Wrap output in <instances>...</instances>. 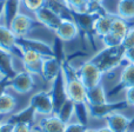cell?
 Returning <instances> with one entry per match:
<instances>
[{
    "mask_svg": "<svg viewBox=\"0 0 134 132\" xmlns=\"http://www.w3.org/2000/svg\"><path fill=\"white\" fill-rule=\"evenodd\" d=\"M133 26L128 23V20H125V19L120 18V17H118L115 14V17H114V19H113V23H112L111 32L113 33V34L120 37L121 39H124L125 35L127 34V32Z\"/></svg>",
    "mask_w": 134,
    "mask_h": 132,
    "instance_id": "cell-23",
    "label": "cell"
},
{
    "mask_svg": "<svg viewBox=\"0 0 134 132\" xmlns=\"http://www.w3.org/2000/svg\"><path fill=\"white\" fill-rule=\"evenodd\" d=\"M57 114H58L59 118H60L64 123H66V124L69 123L72 117L75 114V104H74L72 100L67 99L66 102L61 105L60 109L58 110Z\"/></svg>",
    "mask_w": 134,
    "mask_h": 132,
    "instance_id": "cell-25",
    "label": "cell"
},
{
    "mask_svg": "<svg viewBox=\"0 0 134 132\" xmlns=\"http://www.w3.org/2000/svg\"><path fill=\"white\" fill-rule=\"evenodd\" d=\"M28 105H31L33 107L37 116L46 117V116H49V114L55 113L54 112L53 100H52V97L48 91L41 90V91L35 92L30 98Z\"/></svg>",
    "mask_w": 134,
    "mask_h": 132,
    "instance_id": "cell-5",
    "label": "cell"
},
{
    "mask_svg": "<svg viewBox=\"0 0 134 132\" xmlns=\"http://www.w3.org/2000/svg\"><path fill=\"white\" fill-rule=\"evenodd\" d=\"M13 57L12 54L7 53V52L0 50V71L4 76L12 78L16 74V68L14 66V61H13Z\"/></svg>",
    "mask_w": 134,
    "mask_h": 132,
    "instance_id": "cell-21",
    "label": "cell"
},
{
    "mask_svg": "<svg viewBox=\"0 0 134 132\" xmlns=\"http://www.w3.org/2000/svg\"><path fill=\"white\" fill-rule=\"evenodd\" d=\"M19 54L20 59L23 61L24 70L27 71L28 73L33 76H40L41 77V67H42V60L45 57L35 51L25 49H19Z\"/></svg>",
    "mask_w": 134,
    "mask_h": 132,
    "instance_id": "cell-6",
    "label": "cell"
},
{
    "mask_svg": "<svg viewBox=\"0 0 134 132\" xmlns=\"http://www.w3.org/2000/svg\"><path fill=\"white\" fill-rule=\"evenodd\" d=\"M86 132H98V130H97V129H90V128H88L87 130H86Z\"/></svg>",
    "mask_w": 134,
    "mask_h": 132,
    "instance_id": "cell-39",
    "label": "cell"
},
{
    "mask_svg": "<svg viewBox=\"0 0 134 132\" xmlns=\"http://www.w3.org/2000/svg\"><path fill=\"white\" fill-rule=\"evenodd\" d=\"M105 0H88L90 4H95V5H102Z\"/></svg>",
    "mask_w": 134,
    "mask_h": 132,
    "instance_id": "cell-37",
    "label": "cell"
},
{
    "mask_svg": "<svg viewBox=\"0 0 134 132\" xmlns=\"http://www.w3.org/2000/svg\"><path fill=\"white\" fill-rule=\"evenodd\" d=\"M9 79H11V78H8V77H5V78L0 79V96H1L4 92H6L7 88H9L8 87Z\"/></svg>",
    "mask_w": 134,
    "mask_h": 132,
    "instance_id": "cell-34",
    "label": "cell"
},
{
    "mask_svg": "<svg viewBox=\"0 0 134 132\" xmlns=\"http://www.w3.org/2000/svg\"><path fill=\"white\" fill-rule=\"evenodd\" d=\"M49 94L53 100L54 105V112H58V110L61 107V105L67 100V93H66V86H65V78H64L63 71L60 72L58 77L51 83V88H49Z\"/></svg>",
    "mask_w": 134,
    "mask_h": 132,
    "instance_id": "cell-11",
    "label": "cell"
},
{
    "mask_svg": "<svg viewBox=\"0 0 134 132\" xmlns=\"http://www.w3.org/2000/svg\"><path fill=\"white\" fill-rule=\"evenodd\" d=\"M8 87L19 94H27L34 88V76L25 70L16 72L15 76L9 79Z\"/></svg>",
    "mask_w": 134,
    "mask_h": 132,
    "instance_id": "cell-8",
    "label": "cell"
},
{
    "mask_svg": "<svg viewBox=\"0 0 134 132\" xmlns=\"http://www.w3.org/2000/svg\"><path fill=\"white\" fill-rule=\"evenodd\" d=\"M121 45L125 47V50L133 49L134 47V26L128 31L127 34L125 35V38L122 39V44Z\"/></svg>",
    "mask_w": 134,
    "mask_h": 132,
    "instance_id": "cell-31",
    "label": "cell"
},
{
    "mask_svg": "<svg viewBox=\"0 0 134 132\" xmlns=\"http://www.w3.org/2000/svg\"><path fill=\"white\" fill-rule=\"evenodd\" d=\"M134 86V64L127 63V65L122 68L120 74V80L112 90L107 92V97H112L114 94H118L121 91H125L126 88Z\"/></svg>",
    "mask_w": 134,
    "mask_h": 132,
    "instance_id": "cell-15",
    "label": "cell"
},
{
    "mask_svg": "<svg viewBox=\"0 0 134 132\" xmlns=\"http://www.w3.org/2000/svg\"><path fill=\"white\" fill-rule=\"evenodd\" d=\"M116 15L125 20L134 19V0H119L116 6Z\"/></svg>",
    "mask_w": 134,
    "mask_h": 132,
    "instance_id": "cell-24",
    "label": "cell"
},
{
    "mask_svg": "<svg viewBox=\"0 0 134 132\" xmlns=\"http://www.w3.org/2000/svg\"><path fill=\"white\" fill-rule=\"evenodd\" d=\"M47 0H21V2L24 4V6L31 11L32 13H34L35 11H38L39 8H41L42 6L46 5Z\"/></svg>",
    "mask_w": 134,
    "mask_h": 132,
    "instance_id": "cell-29",
    "label": "cell"
},
{
    "mask_svg": "<svg viewBox=\"0 0 134 132\" xmlns=\"http://www.w3.org/2000/svg\"><path fill=\"white\" fill-rule=\"evenodd\" d=\"M114 17H115V14L107 12V13L101 14V15H99L95 19L94 25H93L95 37H99L101 39L102 37H105L106 34H108L111 32V27H112V23H113Z\"/></svg>",
    "mask_w": 134,
    "mask_h": 132,
    "instance_id": "cell-18",
    "label": "cell"
},
{
    "mask_svg": "<svg viewBox=\"0 0 134 132\" xmlns=\"http://www.w3.org/2000/svg\"><path fill=\"white\" fill-rule=\"evenodd\" d=\"M2 11H4V0L0 1V18H1V15H2Z\"/></svg>",
    "mask_w": 134,
    "mask_h": 132,
    "instance_id": "cell-38",
    "label": "cell"
},
{
    "mask_svg": "<svg viewBox=\"0 0 134 132\" xmlns=\"http://www.w3.org/2000/svg\"><path fill=\"white\" fill-rule=\"evenodd\" d=\"M125 61L130 64H134V47L125 51Z\"/></svg>",
    "mask_w": 134,
    "mask_h": 132,
    "instance_id": "cell-35",
    "label": "cell"
},
{
    "mask_svg": "<svg viewBox=\"0 0 134 132\" xmlns=\"http://www.w3.org/2000/svg\"><path fill=\"white\" fill-rule=\"evenodd\" d=\"M75 73L86 90L101 84V79L104 77V73L99 70V67L91 60L83 63L79 68H75Z\"/></svg>",
    "mask_w": 134,
    "mask_h": 132,
    "instance_id": "cell-3",
    "label": "cell"
},
{
    "mask_svg": "<svg viewBox=\"0 0 134 132\" xmlns=\"http://www.w3.org/2000/svg\"><path fill=\"white\" fill-rule=\"evenodd\" d=\"M125 100L130 105L134 106V86L128 87L125 90Z\"/></svg>",
    "mask_w": 134,
    "mask_h": 132,
    "instance_id": "cell-33",
    "label": "cell"
},
{
    "mask_svg": "<svg viewBox=\"0 0 134 132\" xmlns=\"http://www.w3.org/2000/svg\"><path fill=\"white\" fill-rule=\"evenodd\" d=\"M101 41L105 47H115V46H120L122 44V39L120 37H118V35L113 34L112 32H109L108 34L102 37Z\"/></svg>",
    "mask_w": 134,
    "mask_h": 132,
    "instance_id": "cell-28",
    "label": "cell"
},
{
    "mask_svg": "<svg viewBox=\"0 0 134 132\" xmlns=\"http://www.w3.org/2000/svg\"><path fill=\"white\" fill-rule=\"evenodd\" d=\"M71 12H87L88 0H61Z\"/></svg>",
    "mask_w": 134,
    "mask_h": 132,
    "instance_id": "cell-26",
    "label": "cell"
},
{
    "mask_svg": "<svg viewBox=\"0 0 134 132\" xmlns=\"http://www.w3.org/2000/svg\"><path fill=\"white\" fill-rule=\"evenodd\" d=\"M131 132H134V130H133V131H131Z\"/></svg>",
    "mask_w": 134,
    "mask_h": 132,
    "instance_id": "cell-41",
    "label": "cell"
},
{
    "mask_svg": "<svg viewBox=\"0 0 134 132\" xmlns=\"http://www.w3.org/2000/svg\"><path fill=\"white\" fill-rule=\"evenodd\" d=\"M61 61L57 59L54 56L45 57L42 60L41 77L46 83L51 84L61 72Z\"/></svg>",
    "mask_w": 134,
    "mask_h": 132,
    "instance_id": "cell-16",
    "label": "cell"
},
{
    "mask_svg": "<svg viewBox=\"0 0 134 132\" xmlns=\"http://www.w3.org/2000/svg\"><path fill=\"white\" fill-rule=\"evenodd\" d=\"M75 116L78 118V122L87 125L88 118H90V112H88L87 104H75Z\"/></svg>",
    "mask_w": 134,
    "mask_h": 132,
    "instance_id": "cell-27",
    "label": "cell"
},
{
    "mask_svg": "<svg viewBox=\"0 0 134 132\" xmlns=\"http://www.w3.org/2000/svg\"><path fill=\"white\" fill-rule=\"evenodd\" d=\"M125 51L126 50L122 45L115 47H104V50L98 52L90 60L99 67L104 74H108L125 61Z\"/></svg>",
    "mask_w": 134,
    "mask_h": 132,
    "instance_id": "cell-2",
    "label": "cell"
},
{
    "mask_svg": "<svg viewBox=\"0 0 134 132\" xmlns=\"http://www.w3.org/2000/svg\"><path fill=\"white\" fill-rule=\"evenodd\" d=\"M7 120H9L13 124H30V125H35V120H37V113L33 110V107L31 105H27L26 107H24L23 110H20L19 112L12 113L7 117Z\"/></svg>",
    "mask_w": 134,
    "mask_h": 132,
    "instance_id": "cell-19",
    "label": "cell"
},
{
    "mask_svg": "<svg viewBox=\"0 0 134 132\" xmlns=\"http://www.w3.org/2000/svg\"><path fill=\"white\" fill-rule=\"evenodd\" d=\"M64 78H65V86L67 99L72 100L74 104H87L86 102V88L78 78L75 73V68L69 64L68 59H65L61 64Z\"/></svg>",
    "mask_w": 134,
    "mask_h": 132,
    "instance_id": "cell-1",
    "label": "cell"
},
{
    "mask_svg": "<svg viewBox=\"0 0 134 132\" xmlns=\"http://www.w3.org/2000/svg\"><path fill=\"white\" fill-rule=\"evenodd\" d=\"M5 77H6V76H4V74H2V73H1V71H0V79L5 78Z\"/></svg>",
    "mask_w": 134,
    "mask_h": 132,
    "instance_id": "cell-40",
    "label": "cell"
},
{
    "mask_svg": "<svg viewBox=\"0 0 134 132\" xmlns=\"http://www.w3.org/2000/svg\"><path fill=\"white\" fill-rule=\"evenodd\" d=\"M20 4H21V0H4L2 17L5 18L6 26L9 27L14 17L19 13V6H20Z\"/></svg>",
    "mask_w": 134,
    "mask_h": 132,
    "instance_id": "cell-22",
    "label": "cell"
},
{
    "mask_svg": "<svg viewBox=\"0 0 134 132\" xmlns=\"http://www.w3.org/2000/svg\"><path fill=\"white\" fill-rule=\"evenodd\" d=\"M66 123H64L57 113L42 117L41 120L34 125L33 132H64Z\"/></svg>",
    "mask_w": 134,
    "mask_h": 132,
    "instance_id": "cell-14",
    "label": "cell"
},
{
    "mask_svg": "<svg viewBox=\"0 0 134 132\" xmlns=\"http://www.w3.org/2000/svg\"><path fill=\"white\" fill-rule=\"evenodd\" d=\"M87 125L80 123V122H69L66 124L65 126V131L64 132H86L87 130Z\"/></svg>",
    "mask_w": 134,
    "mask_h": 132,
    "instance_id": "cell-30",
    "label": "cell"
},
{
    "mask_svg": "<svg viewBox=\"0 0 134 132\" xmlns=\"http://www.w3.org/2000/svg\"><path fill=\"white\" fill-rule=\"evenodd\" d=\"M16 47L19 49H25V50H31V51H35L40 53L44 57H51L53 56V49H52V44L40 40L38 38H18L16 39Z\"/></svg>",
    "mask_w": 134,
    "mask_h": 132,
    "instance_id": "cell-9",
    "label": "cell"
},
{
    "mask_svg": "<svg viewBox=\"0 0 134 132\" xmlns=\"http://www.w3.org/2000/svg\"><path fill=\"white\" fill-rule=\"evenodd\" d=\"M79 34H80V30L76 23L73 20V18H64L54 32V35L63 43L72 41L75 38H78Z\"/></svg>",
    "mask_w": 134,
    "mask_h": 132,
    "instance_id": "cell-12",
    "label": "cell"
},
{
    "mask_svg": "<svg viewBox=\"0 0 134 132\" xmlns=\"http://www.w3.org/2000/svg\"><path fill=\"white\" fill-rule=\"evenodd\" d=\"M16 39L12 30L6 26L4 23H0V50L12 54V56H18L19 51L16 47ZM20 57V54H19Z\"/></svg>",
    "mask_w": 134,
    "mask_h": 132,
    "instance_id": "cell-13",
    "label": "cell"
},
{
    "mask_svg": "<svg viewBox=\"0 0 134 132\" xmlns=\"http://www.w3.org/2000/svg\"><path fill=\"white\" fill-rule=\"evenodd\" d=\"M37 25H39V23L37 21V19L34 17H30L26 13L19 12L12 20L9 28L15 34L16 38H26L30 37V33L34 28H37L35 27Z\"/></svg>",
    "mask_w": 134,
    "mask_h": 132,
    "instance_id": "cell-4",
    "label": "cell"
},
{
    "mask_svg": "<svg viewBox=\"0 0 134 132\" xmlns=\"http://www.w3.org/2000/svg\"><path fill=\"white\" fill-rule=\"evenodd\" d=\"M106 125L113 132H127L132 119L120 112H114L106 117Z\"/></svg>",
    "mask_w": 134,
    "mask_h": 132,
    "instance_id": "cell-17",
    "label": "cell"
},
{
    "mask_svg": "<svg viewBox=\"0 0 134 132\" xmlns=\"http://www.w3.org/2000/svg\"><path fill=\"white\" fill-rule=\"evenodd\" d=\"M33 125H30V124H14L13 128V132H33Z\"/></svg>",
    "mask_w": 134,
    "mask_h": 132,
    "instance_id": "cell-32",
    "label": "cell"
},
{
    "mask_svg": "<svg viewBox=\"0 0 134 132\" xmlns=\"http://www.w3.org/2000/svg\"><path fill=\"white\" fill-rule=\"evenodd\" d=\"M88 106V112H90V117L95 119H105L108 117L109 114L114 113V112H120L122 110H126L130 107L126 100L118 103H105V104L100 105H87Z\"/></svg>",
    "mask_w": 134,
    "mask_h": 132,
    "instance_id": "cell-7",
    "label": "cell"
},
{
    "mask_svg": "<svg viewBox=\"0 0 134 132\" xmlns=\"http://www.w3.org/2000/svg\"><path fill=\"white\" fill-rule=\"evenodd\" d=\"M98 132H113L111 130V129L108 128V126H104V128H100V129H98Z\"/></svg>",
    "mask_w": 134,
    "mask_h": 132,
    "instance_id": "cell-36",
    "label": "cell"
},
{
    "mask_svg": "<svg viewBox=\"0 0 134 132\" xmlns=\"http://www.w3.org/2000/svg\"><path fill=\"white\" fill-rule=\"evenodd\" d=\"M107 100H108L107 92L102 84H99V85L94 86V87L90 88V90H86V102H87V105L105 104V103H107Z\"/></svg>",
    "mask_w": 134,
    "mask_h": 132,
    "instance_id": "cell-20",
    "label": "cell"
},
{
    "mask_svg": "<svg viewBox=\"0 0 134 132\" xmlns=\"http://www.w3.org/2000/svg\"><path fill=\"white\" fill-rule=\"evenodd\" d=\"M33 17L37 19L38 23L41 24L45 28L52 31V32H55V30L58 28V26L60 25L61 20H63V18L59 14H57L52 8H49L47 5L35 11L33 13Z\"/></svg>",
    "mask_w": 134,
    "mask_h": 132,
    "instance_id": "cell-10",
    "label": "cell"
}]
</instances>
